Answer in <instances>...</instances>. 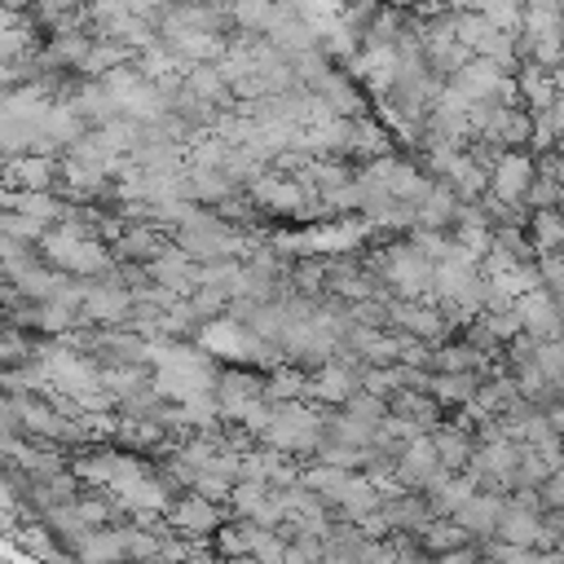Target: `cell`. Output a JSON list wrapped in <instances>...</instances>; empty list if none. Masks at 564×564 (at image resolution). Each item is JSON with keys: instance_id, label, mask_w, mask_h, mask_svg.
I'll list each match as a JSON object with an SVG mask.
<instances>
[{"instance_id": "1", "label": "cell", "mask_w": 564, "mask_h": 564, "mask_svg": "<svg viewBox=\"0 0 564 564\" xmlns=\"http://www.w3.org/2000/svg\"><path fill=\"white\" fill-rule=\"evenodd\" d=\"M538 172V159L520 154V150H502L498 163H494V198L498 203H511V207H524V194H529V181Z\"/></svg>"}, {"instance_id": "2", "label": "cell", "mask_w": 564, "mask_h": 564, "mask_svg": "<svg viewBox=\"0 0 564 564\" xmlns=\"http://www.w3.org/2000/svg\"><path fill=\"white\" fill-rule=\"evenodd\" d=\"M516 313H520L524 335H529V339H538V344H546V339H560V335H564V322H560L555 300H551V291H546V286H533V291L516 295Z\"/></svg>"}, {"instance_id": "3", "label": "cell", "mask_w": 564, "mask_h": 564, "mask_svg": "<svg viewBox=\"0 0 564 564\" xmlns=\"http://www.w3.org/2000/svg\"><path fill=\"white\" fill-rule=\"evenodd\" d=\"M445 463H441V454H436V441H410L405 445V454H401V463H397V471H401V480L405 485H432V480H441L445 471H441Z\"/></svg>"}, {"instance_id": "4", "label": "cell", "mask_w": 564, "mask_h": 564, "mask_svg": "<svg viewBox=\"0 0 564 564\" xmlns=\"http://www.w3.org/2000/svg\"><path fill=\"white\" fill-rule=\"evenodd\" d=\"M516 93L529 101V115H546V110L555 106V97H560L555 70H546V66L529 62V66L520 70V79H516Z\"/></svg>"}, {"instance_id": "5", "label": "cell", "mask_w": 564, "mask_h": 564, "mask_svg": "<svg viewBox=\"0 0 564 564\" xmlns=\"http://www.w3.org/2000/svg\"><path fill=\"white\" fill-rule=\"evenodd\" d=\"M502 507H507V502H502V494H471V498L454 511V520H458L467 533H476V538H480V533H494V529H498Z\"/></svg>"}, {"instance_id": "6", "label": "cell", "mask_w": 564, "mask_h": 564, "mask_svg": "<svg viewBox=\"0 0 564 564\" xmlns=\"http://www.w3.org/2000/svg\"><path fill=\"white\" fill-rule=\"evenodd\" d=\"M529 242L538 251H560V242H564V216H560V207L529 212Z\"/></svg>"}, {"instance_id": "7", "label": "cell", "mask_w": 564, "mask_h": 564, "mask_svg": "<svg viewBox=\"0 0 564 564\" xmlns=\"http://www.w3.org/2000/svg\"><path fill=\"white\" fill-rule=\"evenodd\" d=\"M432 441H436V454H441V463H445V467H467V463H471V454H476L471 436H467V432H458V427H441Z\"/></svg>"}, {"instance_id": "8", "label": "cell", "mask_w": 564, "mask_h": 564, "mask_svg": "<svg viewBox=\"0 0 564 564\" xmlns=\"http://www.w3.org/2000/svg\"><path fill=\"white\" fill-rule=\"evenodd\" d=\"M560 194H564V181H560L555 172L538 167V172H533V181H529L524 207H529V212H538V207H560Z\"/></svg>"}, {"instance_id": "9", "label": "cell", "mask_w": 564, "mask_h": 564, "mask_svg": "<svg viewBox=\"0 0 564 564\" xmlns=\"http://www.w3.org/2000/svg\"><path fill=\"white\" fill-rule=\"evenodd\" d=\"M172 516H176V524H181V529H189V533L216 529V511H212V502H207V498H185Z\"/></svg>"}, {"instance_id": "10", "label": "cell", "mask_w": 564, "mask_h": 564, "mask_svg": "<svg viewBox=\"0 0 564 564\" xmlns=\"http://www.w3.org/2000/svg\"><path fill=\"white\" fill-rule=\"evenodd\" d=\"M449 220H458L454 194H449V189H432V198L423 203V225H427V229H441V225H449Z\"/></svg>"}, {"instance_id": "11", "label": "cell", "mask_w": 564, "mask_h": 564, "mask_svg": "<svg viewBox=\"0 0 564 564\" xmlns=\"http://www.w3.org/2000/svg\"><path fill=\"white\" fill-rule=\"evenodd\" d=\"M538 502H542V511L564 507V467H560V471H551V476L538 485Z\"/></svg>"}, {"instance_id": "12", "label": "cell", "mask_w": 564, "mask_h": 564, "mask_svg": "<svg viewBox=\"0 0 564 564\" xmlns=\"http://www.w3.org/2000/svg\"><path fill=\"white\" fill-rule=\"evenodd\" d=\"M401 326H410L414 335H441V322H436V313H419V308H410V313L401 317Z\"/></svg>"}, {"instance_id": "13", "label": "cell", "mask_w": 564, "mask_h": 564, "mask_svg": "<svg viewBox=\"0 0 564 564\" xmlns=\"http://www.w3.org/2000/svg\"><path fill=\"white\" fill-rule=\"evenodd\" d=\"M436 564H480V555L471 546H454V551H441Z\"/></svg>"}, {"instance_id": "14", "label": "cell", "mask_w": 564, "mask_h": 564, "mask_svg": "<svg viewBox=\"0 0 564 564\" xmlns=\"http://www.w3.org/2000/svg\"><path fill=\"white\" fill-rule=\"evenodd\" d=\"M542 414H546V423H551V432H555V436L564 441V401H555V405H546Z\"/></svg>"}, {"instance_id": "15", "label": "cell", "mask_w": 564, "mask_h": 564, "mask_svg": "<svg viewBox=\"0 0 564 564\" xmlns=\"http://www.w3.org/2000/svg\"><path fill=\"white\" fill-rule=\"evenodd\" d=\"M560 216H564V194H560Z\"/></svg>"}]
</instances>
